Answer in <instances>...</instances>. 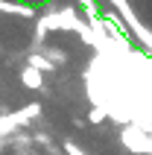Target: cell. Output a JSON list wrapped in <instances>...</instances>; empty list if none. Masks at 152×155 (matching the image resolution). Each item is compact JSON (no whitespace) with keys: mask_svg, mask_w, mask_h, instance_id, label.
<instances>
[{"mask_svg":"<svg viewBox=\"0 0 152 155\" xmlns=\"http://www.w3.org/2000/svg\"><path fill=\"white\" fill-rule=\"evenodd\" d=\"M102 117H105V111H102V108H94V111H91V120H102Z\"/></svg>","mask_w":152,"mask_h":155,"instance_id":"cell-5","label":"cell"},{"mask_svg":"<svg viewBox=\"0 0 152 155\" xmlns=\"http://www.w3.org/2000/svg\"><path fill=\"white\" fill-rule=\"evenodd\" d=\"M0 9H3V12H15V15L32 18V9H29V6H18V3H3V0H0Z\"/></svg>","mask_w":152,"mask_h":155,"instance_id":"cell-3","label":"cell"},{"mask_svg":"<svg viewBox=\"0 0 152 155\" xmlns=\"http://www.w3.org/2000/svg\"><path fill=\"white\" fill-rule=\"evenodd\" d=\"M29 68H35V70H53L56 64H53L47 56H38V53H32V56H29Z\"/></svg>","mask_w":152,"mask_h":155,"instance_id":"cell-2","label":"cell"},{"mask_svg":"<svg viewBox=\"0 0 152 155\" xmlns=\"http://www.w3.org/2000/svg\"><path fill=\"white\" fill-rule=\"evenodd\" d=\"M47 59L59 64V61H64V53H61V50H47Z\"/></svg>","mask_w":152,"mask_h":155,"instance_id":"cell-4","label":"cell"},{"mask_svg":"<svg viewBox=\"0 0 152 155\" xmlns=\"http://www.w3.org/2000/svg\"><path fill=\"white\" fill-rule=\"evenodd\" d=\"M21 82H26L29 88H41V85H44L41 70H35V68H29V64H26V68L21 70Z\"/></svg>","mask_w":152,"mask_h":155,"instance_id":"cell-1","label":"cell"}]
</instances>
